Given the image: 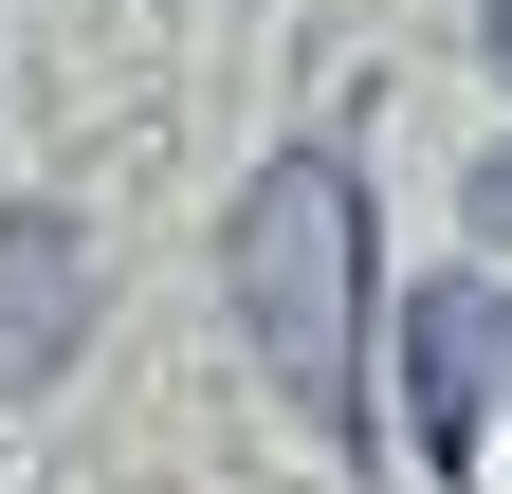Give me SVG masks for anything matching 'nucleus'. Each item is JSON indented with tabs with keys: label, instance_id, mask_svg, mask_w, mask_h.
<instances>
[{
	"label": "nucleus",
	"instance_id": "f03ea898",
	"mask_svg": "<svg viewBox=\"0 0 512 494\" xmlns=\"http://www.w3.org/2000/svg\"><path fill=\"white\" fill-rule=\"evenodd\" d=\"M92 348V238L55 202H0V403H37Z\"/></svg>",
	"mask_w": 512,
	"mask_h": 494
},
{
	"label": "nucleus",
	"instance_id": "20e7f679",
	"mask_svg": "<svg viewBox=\"0 0 512 494\" xmlns=\"http://www.w3.org/2000/svg\"><path fill=\"white\" fill-rule=\"evenodd\" d=\"M476 238H512V147H494V165H476Z\"/></svg>",
	"mask_w": 512,
	"mask_h": 494
},
{
	"label": "nucleus",
	"instance_id": "f257e3e1",
	"mask_svg": "<svg viewBox=\"0 0 512 494\" xmlns=\"http://www.w3.org/2000/svg\"><path fill=\"white\" fill-rule=\"evenodd\" d=\"M220 293H238V348L275 366V403L366 440V165L348 147H275L238 183Z\"/></svg>",
	"mask_w": 512,
	"mask_h": 494
},
{
	"label": "nucleus",
	"instance_id": "39448f33",
	"mask_svg": "<svg viewBox=\"0 0 512 494\" xmlns=\"http://www.w3.org/2000/svg\"><path fill=\"white\" fill-rule=\"evenodd\" d=\"M494 74H512V0H494Z\"/></svg>",
	"mask_w": 512,
	"mask_h": 494
},
{
	"label": "nucleus",
	"instance_id": "7ed1b4c3",
	"mask_svg": "<svg viewBox=\"0 0 512 494\" xmlns=\"http://www.w3.org/2000/svg\"><path fill=\"white\" fill-rule=\"evenodd\" d=\"M512 385V293H421V330H403V421H421V458L458 476L476 458V403Z\"/></svg>",
	"mask_w": 512,
	"mask_h": 494
}]
</instances>
